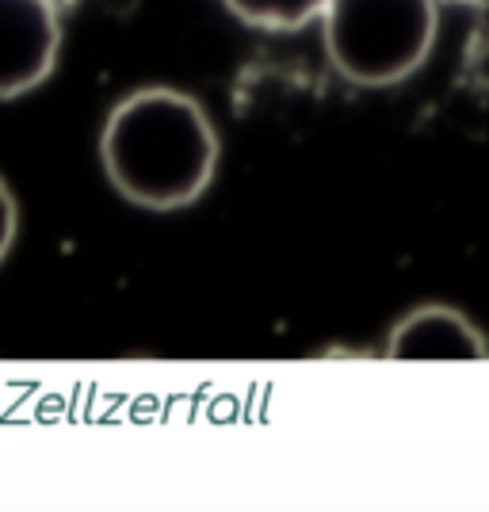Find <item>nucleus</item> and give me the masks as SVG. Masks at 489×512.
<instances>
[{
  "label": "nucleus",
  "mask_w": 489,
  "mask_h": 512,
  "mask_svg": "<svg viewBox=\"0 0 489 512\" xmlns=\"http://www.w3.org/2000/svg\"><path fill=\"white\" fill-rule=\"evenodd\" d=\"M218 130L207 107L176 88H138L111 107L100 134L107 184L130 207L172 214L199 203L218 172Z\"/></svg>",
  "instance_id": "1"
},
{
  "label": "nucleus",
  "mask_w": 489,
  "mask_h": 512,
  "mask_svg": "<svg viewBox=\"0 0 489 512\" xmlns=\"http://www.w3.org/2000/svg\"><path fill=\"white\" fill-rule=\"evenodd\" d=\"M436 35V0H329L321 12L329 65L356 88L409 81L428 62Z\"/></svg>",
  "instance_id": "2"
},
{
  "label": "nucleus",
  "mask_w": 489,
  "mask_h": 512,
  "mask_svg": "<svg viewBox=\"0 0 489 512\" xmlns=\"http://www.w3.org/2000/svg\"><path fill=\"white\" fill-rule=\"evenodd\" d=\"M58 54L62 20L54 0H0V100L46 85Z\"/></svg>",
  "instance_id": "3"
},
{
  "label": "nucleus",
  "mask_w": 489,
  "mask_h": 512,
  "mask_svg": "<svg viewBox=\"0 0 489 512\" xmlns=\"http://www.w3.org/2000/svg\"><path fill=\"white\" fill-rule=\"evenodd\" d=\"M386 360H489V341L467 314L432 302L390 329Z\"/></svg>",
  "instance_id": "4"
},
{
  "label": "nucleus",
  "mask_w": 489,
  "mask_h": 512,
  "mask_svg": "<svg viewBox=\"0 0 489 512\" xmlns=\"http://www.w3.org/2000/svg\"><path fill=\"white\" fill-rule=\"evenodd\" d=\"M226 12L256 31H302L306 23L321 20L329 0H222Z\"/></svg>",
  "instance_id": "5"
},
{
  "label": "nucleus",
  "mask_w": 489,
  "mask_h": 512,
  "mask_svg": "<svg viewBox=\"0 0 489 512\" xmlns=\"http://www.w3.org/2000/svg\"><path fill=\"white\" fill-rule=\"evenodd\" d=\"M16 234H20V203H16L12 188L4 184V176H0V264L12 253Z\"/></svg>",
  "instance_id": "6"
}]
</instances>
